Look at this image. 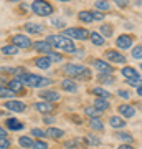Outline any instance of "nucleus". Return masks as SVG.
<instances>
[{
    "label": "nucleus",
    "instance_id": "6",
    "mask_svg": "<svg viewBox=\"0 0 142 149\" xmlns=\"http://www.w3.org/2000/svg\"><path fill=\"white\" fill-rule=\"evenodd\" d=\"M13 45L18 48H30L32 47V42H30V38L25 37V35H15L13 37Z\"/></svg>",
    "mask_w": 142,
    "mask_h": 149
},
{
    "label": "nucleus",
    "instance_id": "43",
    "mask_svg": "<svg viewBox=\"0 0 142 149\" xmlns=\"http://www.w3.org/2000/svg\"><path fill=\"white\" fill-rule=\"evenodd\" d=\"M117 136H119V138H121V139H124V141H127V143H131V141H132V136H131V134H126V133H119V134H117Z\"/></svg>",
    "mask_w": 142,
    "mask_h": 149
},
{
    "label": "nucleus",
    "instance_id": "24",
    "mask_svg": "<svg viewBox=\"0 0 142 149\" xmlns=\"http://www.w3.org/2000/svg\"><path fill=\"white\" fill-rule=\"evenodd\" d=\"M107 106H109V103H107L106 98H98V100L94 101V108H96V109H99V111L107 109Z\"/></svg>",
    "mask_w": 142,
    "mask_h": 149
},
{
    "label": "nucleus",
    "instance_id": "51",
    "mask_svg": "<svg viewBox=\"0 0 142 149\" xmlns=\"http://www.w3.org/2000/svg\"><path fill=\"white\" fill-rule=\"evenodd\" d=\"M136 3H137V5H141V3H142V0H136Z\"/></svg>",
    "mask_w": 142,
    "mask_h": 149
},
{
    "label": "nucleus",
    "instance_id": "34",
    "mask_svg": "<svg viewBox=\"0 0 142 149\" xmlns=\"http://www.w3.org/2000/svg\"><path fill=\"white\" fill-rule=\"evenodd\" d=\"M32 149H48V144L42 139H38V141H33V146Z\"/></svg>",
    "mask_w": 142,
    "mask_h": 149
},
{
    "label": "nucleus",
    "instance_id": "12",
    "mask_svg": "<svg viewBox=\"0 0 142 149\" xmlns=\"http://www.w3.org/2000/svg\"><path fill=\"white\" fill-rule=\"evenodd\" d=\"M94 66L99 70V71H103V73H107V74H111V73H112V70H114L111 65L106 63L104 60H96V61H94Z\"/></svg>",
    "mask_w": 142,
    "mask_h": 149
},
{
    "label": "nucleus",
    "instance_id": "2",
    "mask_svg": "<svg viewBox=\"0 0 142 149\" xmlns=\"http://www.w3.org/2000/svg\"><path fill=\"white\" fill-rule=\"evenodd\" d=\"M17 80H20L23 85H28V86H32V88L46 86V85H50V83H51L50 80H45V78L38 76V74H30V73H20Z\"/></svg>",
    "mask_w": 142,
    "mask_h": 149
},
{
    "label": "nucleus",
    "instance_id": "9",
    "mask_svg": "<svg viewBox=\"0 0 142 149\" xmlns=\"http://www.w3.org/2000/svg\"><path fill=\"white\" fill-rule=\"evenodd\" d=\"M5 108L7 109H10V111L21 113V111H25V103H21V101H7Z\"/></svg>",
    "mask_w": 142,
    "mask_h": 149
},
{
    "label": "nucleus",
    "instance_id": "26",
    "mask_svg": "<svg viewBox=\"0 0 142 149\" xmlns=\"http://www.w3.org/2000/svg\"><path fill=\"white\" fill-rule=\"evenodd\" d=\"M89 124H91V128L94 129V131H103V123H101V119L99 118H91V121H89Z\"/></svg>",
    "mask_w": 142,
    "mask_h": 149
},
{
    "label": "nucleus",
    "instance_id": "10",
    "mask_svg": "<svg viewBox=\"0 0 142 149\" xmlns=\"http://www.w3.org/2000/svg\"><path fill=\"white\" fill-rule=\"evenodd\" d=\"M61 88H63L64 91H68V93H76V91H78V85H76L73 80H69V78L61 81Z\"/></svg>",
    "mask_w": 142,
    "mask_h": 149
},
{
    "label": "nucleus",
    "instance_id": "49",
    "mask_svg": "<svg viewBox=\"0 0 142 149\" xmlns=\"http://www.w3.org/2000/svg\"><path fill=\"white\" fill-rule=\"evenodd\" d=\"M43 119H45L46 123H53V118H50V116H48V118H43Z\"/></svg>",
    "mask_w": 142,
    "mask_h": 149
},
{
    "label": "nucleus",
    "instance_id": "29",
    "mask_svg": "<svg viewBox=\"0 0 142 149\" xmlns=\"http://www.w3.org/2000/svg\"><path fill=\"white\" fill-rule=\"evenodd\" d=\"M18 144H20L21 148H32L33 141H32V138H28V136H21V138L18 139Z\"/></svg>",
    "mask_w": 142,
    "mask_h": 149
},
{
    "label": "nucleus",
    "instance_id": "40",
    "mask_svg": "<svg viewBox=\"0 0 142 149\" xmlns=\"http://www.w3.org/2000/svg\"><path fill=\"white\" fill-rule=\"evenodd\" d=\"M86 141H88V143H89L91 146H98V144H99V139L96 138L94 134H89V136L86 138Z\"/></svg>",
    "mask_w": 142,
    "mask_h": 149
},
{
    "label": "nucleus",
    "instance_id": "23",
    "mask_svg": "<svg viewBox=\"0 0 142 149\" xmlns=\"http://www.w3.org/2000/svg\"><path fill=\"white\" fill-rule=\"evenodd\" d=\"M89 38H91V42L94 43L96 47H103V45H104V38L101 37L99 33H96V32L89 33Z\"/></svg>",
    "mask_w": 142,
    "mask_h": 149
},
{
    "label": "nucleus",
    "instance_id": "52",
    "mask_svg": "<svg viewBox=\"0 0 142 149\" xmlns=\"http://www.w3.org/2000/svg\"><path fill=\"white\" fill-rule=\"evenodd\" d=\"M60 2H69V0H60Z\"/></svg>",
    "mask_w": 142,
    "mask_h": 149
},
{
    "label": "nucleus",
    "instance_id": "53",
    "mask_svg": "<svg viewBox=\"0 0 142 149\" xmlns=\"http://www.w3.org/2000/svg\"><path fill=\"white\" fill-rule=\"evenodd\" d=\"M12 2H17V0H12Z\"/></svg>",
    "mask_w": 142,
    "mask_h": 149
},
{
    "label": "nucleus",
    "instance_id": "3",
    "mask_svg": "<svg viewBox=\"0 0 142 149\" xmlns=\"http://www.w3.org/2000/svg\"><path fill=\"white\" fill-rule=\"evenodd\" d=\"M32 10L40 17H48L53 13V7L51 3H48L45 0H35L32 3Z\"/></svg>",
    "mask_w": 142,
    "mask_h": 149
},
{
    "label": "nucleus",
    "instance_id": "35",
    "mask_svg": "<svg viewBox=\"0 0 142 149\" xmlns=\"http://www.w3.org/2000/svg\"><path fill=\"white\" fill-rule=\"evenodd\" d=\"M101 33L104 37H111L112 35V27L111 25H101Z\"/></svg>",
    "mask_w": 142,
    "mask_h": 149
},
{
    "label": "nucleus",
    "instance_id": "21",
    "mask_svg": "<svg viewBox=\"0 0 142 149\" xmlns=\"http://www.w3.org/2000/svg\"><path fill=\"white\" fill-rule=\"evenodd\" d=\"M7 128L12 129V131H18V129L23 128V124H21L20 121L13 119V118H10V119H7Z\"/></svg>",
    "mask_w": 142,
    "mask_h": 149
},
{
    "label": "nucleus",
    "instance_id": "25",
    "mask_svg": "<svg viewBox=\"0 0 142 149\" xmlns=\"http://www.w3.org/2000/svg\"><path fill=\"white\" fill-rule=\"evenodd\" d=\"M79 20L81 22H86V23H91V22L94 20V17H93V12H79Z\"/></svg>",
    "mask_w": 142,
    "mask_h": 149
},
{
    "label": "nucleus",
    "instance_id": "5",
    "mask_svg": "<svg viewBox=\"0 0 142 149\" xmlns=\"http://www.w3.org/2000/svg\"><path fill=\"white\" fill-rule=\"evenodd\" d=\"M84 66L83 65H64L63 66V71L64 74H68V76H71V78H79L81 76V73H84Z\"/></svg>",
    "mask_w": 142,
    "mask_h": 149
},
{
    "label": "nucleus",
    "instance_id": "46",
    "mask_svg": "<svg viewBox=\"0 0 142 149\" xmlns=\"http://www.w3.org/2000/svg\"><path fill=\"white\" fill-rule=\"evenodd\" d=\"M93 17H94V20H103L104 15L103 13H98V12H93Z\"/></svg>",
    "mask_w": 142,
    "mask_h": 149
},
{
    "label": "nucleus",
    "instance_id": "42",
    "mask_svg": "<svg viewBox=\"0 0 142 149\" xmlns=\"http://www.w3.org/2000/svg\"><path fill=\"white\" fill-rule=\"evenodd\" d=\"M79 80H91V71L88 68L84 70V73H81V76H79Z\"/></svg>",
    "mask_w": 142,
    "mask_h": 149
},
{
    "label": "nucleus",
    "instance_id": "19",
    "mask_svg": "<svg viewBox=\"0 0 142 149\" xmlns=\"http://www.w3.org/2000/svg\"><path fill=\"white\" fill-rule=\"evenodd\" d=\"M25 30L28 33H42L43 32V25H40V23H26Z\"/></svg>",
    "mask_w": 142,
    "mask_h": 149
},
{
    "label": "nucleus",
    "instance_id": "18",
    "mask_svg": "<svg viewBox=\"0 0 142 149\" xmlns=\"http://www.w3.org/2000/svg\"><path fill=\"white\" fill-rule=\"evenodd\" d=\"M35 65H37L38 68L46 70V68H50V65H51V61L48 60V56H38V58L35 60Z\"/></svg>",
    "mask_w": 142,
    "mask_h": 149
},
{
    "label": "nucleus",
    "instance_id": "33",
    "mask_svg": "<svg viewBox=\"0 0 142 149\" xmlns=\"http://www.w3.org/2000/svg\"><path fill=\"white\" fill-rule=\"evenodd\" d=\"M84 113H86L88 116H91V118H99V114H101V111H99V109H96L94 106H93V108H86Z\"/></svg>",
    "mask_w": 142,
    "mask_h": 149
},
{
    "label": "nucleus",
    "instance_id": "22",
    "mask_svg": "<svg viewBox=\"0 0 142 149\" xmlns=\"http://www.w3.org/2000/svg\"><path fill=\"white\" fill-rule=\"evenodd\" d=\"M122 76H124V78H127V80H131V78H137V76H139V73H137V70L126 66V68H122Z\"/></svg>",
    "mask_w": 142,
    "mask_h": 149
},
{
    "label": "nucleus",
    "instance_id": "11",
    "mask_svg": "<svg viewBox=\"0 0 142 149\" xmlns=\"http://www.w3.org/2000/svg\"><path fill=\"white\" fill-rule=\"evenodd\" d=\"M32 47L35 48L37 52H43L45 55H48L50 52H51V45H50L48 42H35Z\"/></svg>",
    "mask_w": 142,
    "mask_h": 149
},
{
    "label": "nucleus",
    "instance_id": "27",
    "mask_svg": "<svg viewBox=\"0 0 142 149\" xmlns=\"http://www.w3.org/2000/svg\"><path fill=\"white\" fill-rule=\"evenodd\" d=\"M2 53L3 55H15V53H18V47H15V45H5V47L2 48Z\"/></svg>",
    "mask_w": 142,
    "mask_h": 149
},
{
    "label": "nucleus",
    "instance_id": "37",
    "mask_svg": "<svg viewBox=\"0 0 142 149\" xmlns=\"http://www.w3.org/2000/svg\"><path fill=\"white\" fill-rule=\"evenodd\" d=\"M10 148V139L3 136V138H0V149H8Z\"/></svg>",
    "mask_w": 142,
    "mask_h": 149
},
{
    "label": "nucleus",
    "instance_id": "36",
    "mask_svg": "<svg viewBox=\"0 0 142 149\" xmlns=\"http://www.w3.org/2000/svg\"><path fill=\"white\" fill-rule=\"evenodd\" d=\"M127 83H129L131 86L139 88V86H142V78H141V76H137V78H131V80H127Z\"/></svg>",
    "mask_w": 142,
    "mask_h": 149
},
{
    "label": "nucleus",
    "instance_id": "50",
    "mask_svg": "<svg viewBox=\"0 0 142 149\" xmlns=\"http://www.w3.org/2000/svg\"><path fill=\"white\" fill-rule=\"evenodd\" d=\"M137 95L142 96V86H139V88H137Z\"/></svg>",
    "mask_w": 142,
    "mask_h": 149
},
{
    "label": "nucleus",
    "instance_id": "17",
    "mask_svg": "<svg viewBox=\"0 0 142 149\" xmlns=\"http://www.w3.org/2000/svg\"><path fill=\"white\" fill-rule=\"evenodd\" d=\"M8 88H10L13 93H23V83H21L20 80H17V78L8 83Z\"/></svg>",
    "mask_w": 142,
    "mask_h": 149
},
{
    "label": "nucleus",
    "instance_id": "20",
    "mask_svg": "<svg viewBox=\"0 0 142 149\" xmlns=\"http://www.w3.org/2000/svg\"><path fill=\"white\" fill-rule=\"evenodd\" d=\"M109 124L112 128H124V118H119V116H111L109 118Z\"/></svg>",
    "mask_w": 142,
    "mask_h": 149
},
{
    "label": "nucleus",
    "instance_id": "13",
    "mask_svg": "<svg viewBox=\"0 0 142 149\" xmlns=\"http://www.w3.org/2000/svg\"><path fill=\"white\" fill-rule=\"evenodd\" d=\"M40 96L45 101H58L60 100L58 91H40Z\"/></svg>",
    "mask_w": 142,
    "mask_h": 149
},
{
    "label": "nucleus",
    "instance_id": "7",
    "mask_svg": "<svg viewBox=\"0 0 142 149\" xmlns=\"http://www.w3.org/2000/svg\"><path fill=\"white\" fill-rule=\"evenodd\" d=\"M106 58L111 60V61H114V63H124L126 61V56L121 55L119 52H116V50H107L106 52Z\"/></svg>",
    "mask_w": 142,
    "mask_h": 149
},
{
    "label": "nucleus",
    "instance_id": "4",
    "mask_svg": "<svg viewBox=\"0 0 142 149\" xmlns=\"http://www.w3.org/2000/svg\"><path fill=\"white\" fill-rule=\"evenodd\" d=\"M64 37L74 38V40H86V38H89V32L84 28H68V30H64Z\"/></svg>",
    "mask_w": 142,
    "mask_h": 149
},
{
    "label": "nucleus",
    "instance_id": "41",
    "mask_svg": "<svg viewBox=\"0 0 142 149\" xmlns=\"http://www.w3.org/2000/svg\"><path fill=\"white\" fill-rule=\"evenodd\" d=\"M32 134L35 136V138H43V136H45V131H43V129H38V128H35V129L32 131Z\"/></svg>",
    "mask_w": 142,
    "mask_h": 149
},
{
    "label": "nucleus",
    "instance_id": "44",
    "mask_svg": "<svg viewBox=\"0 0 142 149\" xmlns=\"http://www.w3.org/2000/svg\"><path fill=\"white\" fill-rule=\"evenodd\" d=\"M117 5L121 7V8H124V7H127V3H129V0H114Z\"/></svg>",
    "mask_w": 142,
    "mask_h": 149
},
{
    "label": "nucleus",
    "instance_id": "31",
    "mask_svg": "<svg viewBox=\"0 0 142 149\" xmlns=\"http://www.w3.org/2000/svg\"><path fill=\"white\" fill-rule=\"evenodd\" d=\"M91 93H94V95L99 96V98H106V100H107V96H109V93H107L106 90H103V88H93Z\"/></svg>",
    "mask_w": 142,
    "mask_h": 149
},
{
    "label": "nucleus",
    "instance_id": "1",
    "mask_svg": "<svg viewBox=\"0 0 142 149\" xmlns=\"http://www.w3.org/2000/svg\"><path fill=\"white\" fill-rule=\"evenodd\" d=\"M46 42L55 48H60V50H63L66 53H74L76 52V47H74V43L71 38L64 37V35H50L46 38Z\"/></svg>",
    "mask_w": 142,
    "mask_h": 149
},
{
    "label": "nucleus",
    "instance_id": "48",
    "mask_svg": "<svg viewBox=\"0 0 142 149\" xmlns=\"http://www.w3.org/2000/svg\"><path fill=\"white\" fill-rule=\"evenodd\" d=\"M5 134H7V131H3V128H0V138H3Z\"/></svg>",
    "mask_w": 142,
    "mask_h": 149
},
{
    "label": "nucleus",
    "instance_id": "54",
    "mask_svg": "<svg viewBox=\"0 0 142 149\" xmlns=\"http://www.w3.org/2000/svg\"><path fill=\"white\" fill-rule=\"evenodd\" d=\"M141 68H142V65H141Z\"/></svg>",
    "mask_w": 142,
    "mask_h": 149
},
{
    "label": "nucleus",
    "instance_id": "30",
    "mask_svg": "<svg viewBox=\"0 0 142 149\" xmlns=\"http://www.w3.org/2000/svg\"><path fill=\"white\" fill-rule=\"evenodd\" d=\"M13 95H15V93H13L8 86H0V98H12Z\"/></svg>",
    "mask_w": 142,
    "mask_h": 149
},
{
    "label": "nucleus",
    "instance_id": "47",
    "mask_svg": "<svg viewBox=\"0 0 142 149\" xmlns=\"http://www.w3.org/2000/svg\"><path fill=\"white\" fill-rule=\"evenodd\" d=\"M117 149H134L132 146H129V144H122V146H119Z\"/></svg>",
    "mask_w": 142,
    "mask_h": 149
},
{
    "label": "nucleus",
    "instance_id": "16",
    "mask_svg": "<svg viewBox=\"0 0 142 149\" xmlns=\"http://www.w3.org/2000/svg\"><path fill=\"white\" fill-rule=\"evenodd\" d=\"M45 134H46L48 138H51V139H60L64 134V131H61V129H58V128H50V129L45 131Z\"/></svg>",
    "mask_w": 142,
    "mask_h": 149
},
{
    "label": "nucleus",
    "instance_id": "8",
    "mask_svg": "<svg viewBox=\"0 0 142 149\" xmlns=\"http://www.w3.org/2000/svg\"><path fill=\"white\" fill-rule=\"evenodd\" d=\"M116 45L122 50H127V48L132 45V37L131 35H121V37L116 40Z\"/></svg>",
    "mask_w": 142,
    "mask_h": 149
},
{
    "label": "nucleus",
    "instance_id": "39",
    "mask_svg": "<svg viewBox=\"0 0 142 149\" xmlns=\"http://www.w3.org/2000/svg\"><path fill=\"white\" fill-rule=\"evenodd\" d=\"M98 80L103 81V83H112V81H114V78H112L111 74H99V76H98Z\"/></svg>",
    "mask_w": 142,
    "mask_h": 149
},
{
    "label": "nucleus",
    "instance_id": "38",
    "mask_svg": "<svg viewBox=\"0 0 142 149\" xmlns=\"http://www.w3.org/2000/svg\"><path fill=\"white\" fill-rule=\"evenodd\" d=\"M132 56L137 58V60L142 58V45H139V47H136L134 50H132Z\"/></svg>",
    "mask_w": 142,
    "mask_h": 149
},
{
    "label": "nucleus",
    "instance_id": "32",
    "mask_svg": "<svg viewBox=\"0 0 142 149\" xmlns=\"http://www.w3.org/2000/svg\"><path fill=\"white\" fill-rule=\"evenodd\" d=\"M46 56H48V60H50L51 63H60V61H61V55H60V53H55V52H50Z\"/></svg>",
    "mask_w": 142,
    "mask_h": 149
},
{
    "label": "nucleus",
    "instance_id": "45",
    "mask_svg": "<svg viewBox=\"0 0 142 149\" xmlns=\"http://www.w3.org/2000/svg\"><path fill=\"white\" fill-rule=\"evenodd\" d=\"M117 95L121 96V98H124V100H127V98H129V93H127V91H124V90H119V93H117Z\"/></svg>",
    "mask_w": 142,
    "mask_h": 149
},
{
    "label": "nucleus",
    "instance_id": "15",
    "mask_svg": "<svg viewBox=\"0 0 142 149\" xmlns=\"http://www.w3.org/2000/svg\"><path fill=\"white\" fill-rule=\"evenodd\" d=\"M35 108H37L38 111L40 113H43V114H46V113H51L53 109H55V106H53V104H50V103H37V104H35Z\"/></svg>",
    "mask_w": 142,
    "mask_h": 149
},
{
    "label": "nucleus",
    "instance_id": "14",
    "mask_svg": "<svg viewBox=\"0 0 142 149\" xmlns=\"http://www.w3.org/2000/svg\"><path fill=\"white\" fill-rule=\"evenodd\" d=\"M119 113H121L124 118H132L136 114V109L132 106H129V104H121V106H119Z\"/></svg>",
    "mask_w": 142,
    "mask_h": 149
},
{
    "label": "nucleus",
    "instance_id": "28",
    "mask_svg": "<svg viewBox=\"0 0 142 149\" xmlns=\"http://www.w3.org/2000/svg\"><path fill=\"white\" fill-rule=\"evenodd\" d=\"M94 7L98 10H109L111 8V3L109 2H106V0H96L94 2Z\"/></svg>",
    "mask_w": 142,
    "mask_h": 149
}]
</instances>
